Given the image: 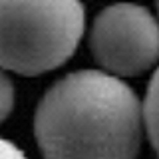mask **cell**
<instances>
[{
    "label": "cell",
    "mask_w": 159,
    "mask_h": 159,
    "mask_svg": "<svg viewBox=\"0 0 159 159\" xmlns=\"http://www.w3.org/2000/svg\"><path fill=\"white\" fill-rule=\"evenodd\" d=\"M143 106L119 76L80 70L44 93L34 135L44 159H135Z\"/></svg>",
    "instance_id": "1"
},
{
    "label": "cell",
    "mask_w": 159,
    "mask_h": 159,
    "mask_svg": "<svg viewBox=\"0 0 159 159\" xmlns=\"http://www.w3.org/2000/svg\"><path fill=\"white\" fill-rule=\"evenodd\" d=\"M86 30L82 0H0V62L40 76L66 64Z\"/></svg>",
    "instance_id": "2"
},
{
    "label": "cell",
    "mask_w": 159,
    "mask_h": 159,
    "mask_svg": "<svg viewBox=\"0 0 159 159\" xmlns=\"http://www.w3.org/2000/svg\"><path fill=\"white\" fill-rule=\"evenodd\" d=\"M89 50L106 72L139 76L159 60V20L133 2L106 6L89 28Z\"/></svg>",
    "instance_id": "3"
},
{
    "label": "cell",
    "mask_w": 159,
    "mask_h": 159,
    "mask_svg": "<svg viewBox=\"0 0 159 159\" xmlns=\"http://www.w3.org/2000/svg\"><path fill=\"white\" fill-rule=\"evenodd\" d=\"M143 117H145V131L149 143L159 159V68L155 70L147 86L145 102H143Z\"/></svg>",
    "instance_id": "4"
},
{
    "label": "cell",
    "mask_w": 159,
    "mask_h": 159,
    "mask_svg": "<svg viewBox=\"0 0 159 159\" xmlns=\"http://www.w3.org/2000/svg\"><path fill=\"white\" fill-rule=\"evenodd\" d=\"M0 89H2V96H0L2 98V102H0V117L6 119L14 107V102H16V92H14V86L10 82L8 74H2V86H0Z\"/></svg>",
    "instance_id": "5"
},
{
    "label": "cell",
    "mask_w": 159,
    "mask_h": 159,
    "mask_svg": "<svg viewBox=\"0 0 159 159\" xmlns=\"http://www.w3.org/2000/svg\"><path fill=\"white\" fill-rule=\"evenodd\" d=\"M2 159H28L24 155V151L20 147H16L12 141L2 139Z\"/></svg>",
    "instance_id": "6"
},
{
    "label": "cell",
    "mask_w": 159,
    "mask_h": 159,
    "mask_svg": "<svg viewBox=\"0 0 159 159\" xmlns=\"http://www.w3.org/2000/svg\"><path fill=\"white\" fill-rule=\"evenodd\" d=\"M155 8H157V14H159V0H155Z\"/></svg>",
    "instance_id": "7"
}]
</instances>
